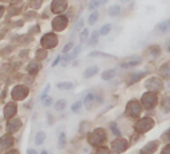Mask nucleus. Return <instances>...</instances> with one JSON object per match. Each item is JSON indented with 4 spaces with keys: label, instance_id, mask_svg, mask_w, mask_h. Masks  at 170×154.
Returning a JSON list of instances; mask_svg holds the SVG:
<instances>
[{
    "label": "nucleus",
    "instance_id": "f257e3e1",
    "mask_svg": "<svg viewBox=\"0 0 170 154\" xmlns=\"http://www.w3.org/2000/svg\"><path fill=\"white\" fill-rule=\"evenodd\" d=\"M141 58H129V60H126V61H122L121 64H120V66L124 69H128V68H134V66H138L140 64H141Z\"/></svg>",
    "mask_w": 170,
    "mask_h": 154
},
{
    "label": "nucleus",
    "instance_id": "f03ea898",
    "mask_svg": "<svg viewBox=\"0 0 170 154\" xmlns=\"http://www.w3.org/2000/svg\"><path fill=\"white\" fill-rule=\"evenodd\" d=\"M100 72V68H98L97 65H92V66H88L85 71H84V77L85 79H90V77H93L94 75H97Z\"/></svg>",
    "mask_w": 170,
    "mask_h": 154
},
{
    "label": "nucleus",
    "instance_id": "7ed1b4c3",
    "mask_svg": "<svg viewBox=\"0 0 170 154\" xmlns=\"http://www.w3.org/2000/svg\"><path fill=\"white\" fill-rule=\"evenodd\" d=\"M113 77H116V69H106L101 73V79L104 81H110Z\"/></svg>",
    "mask_w": 170,
    "mask_h": 154
},
{
    "label": "nucleus",
    "instance_id": "20e7f679",
    "mask_svg": "<svg viewBox=\"0 0 170 154\" xmlns=\"http://www.w3.org/2000/svg\"><path fill=\"white\" fill-rule=\"evenodd\" d=\"M100 31H94L93 33L90 35V37H89V40H88V47H94V45L98 43V39H100Z\"/></svg>",
    "mask_w": 170,
    "mask_h": 154
},
{
    "label": "nucleus",
    "instance_id": "39448f33",
    "mask_svg": "<svg viewBox=\"0 0 170 154\" xmlns=\"http://www.w3.org/2000/svg\"><path fill=\"white\" fill-rule=\"evenodd\" d=\"M56 88L60 90H72L75 88L73 82H69V81H63V82H57L56 84Z\"/></svg>",
    "mask_w": 170,
    "mask_h": 154
},
{
    "label": "nucleus",
    "instance_id": "423d86ee",
    "mask_svg": "<svg viewBox=\"0 0 170 154\" xmlns=\"http://www.w3.org/2000/svg\"><path fill=\"white\" fill-rule=\"evenodd\" d=\"M121 12V7L118 5V4H114V5H112V7L108 8V15L110 17H117Z\"/></svg>",
    "mask_w": 170,
    "mask_h": 154
},
{
    "label": "nucleus",
    "instance_id": "0eeeda50",
    "mask_svg": "<svg viewBox=\"0 0 170 154\" xmlns=\"http://www.w3.org/2000/svg\"><path fill=\"white\" fill-rule=\"evenodd\" d=\"M156 29L161 33H166V32L170 31V25H169V21H162V23H158V25L156 27Z\"/></svg>",
    "mask_w": 170,
    "mask_h": 154
},
{
    "label": "nucleus",
    "instance_id": "6e6552de",
    "mask_svg": "<svg viewBox=\"0 0 170 154\" xmlns=\"http://www.w3.org/2000/svg\"><path fill=\"white\" fill-rule=\"evenodd\" d=\"M79 40H80V44H84V43H88V40H89V29H88V28H84L83 31L80 32V36H79Z\"/></svg>",
    "mask_w": 170,
    "mask_h": 154
},
{
    "label": "nucleus",
    "instance_id": "1a4fd4ad",
    "mask_svg": "<svg viewBox=\"0 0 170 154\" xmlns=\"http://www.w3.org/2000/svg\"><path fill=\"white\" fill-rule=\"evenodd\" d=\"M81 109H83V101H76V102H73L72 105H70V110H72V113H75V114L81 113Z\"/></svg>",
    "mask_w": 170,
    "mask_h": 154
},
{
    "label": "nucleus",
    "instance_id": "9d476101",
    "mask_svg": "<svg viewBox=\"0 0 170 154\" xmlns=\"http://www.w3.org/2000/svg\"><path fill=\"white\" fill-rule=\"evenodd\" d=\"M98 19H100V14H98L97 11H93V12L90 14L89 19H88V24H89V25H94L96 23H97Z\"/></svg>",
    "mask_w": 170,
    "mask_h": 154
},
{
    "label": "nucleus",
    "instance_id": "9b49d317",
    "mask_svg": "<svg viewBox=\"0 0 170 154\" xmlns=\"http://www.w3.org/2000/svg\"><path fill=\"white\" fill-rule=\"evenodd\" d=\"M45 138H47V133H45V132H39L35 137V144L36 145H43Z\"/></svg>",
    "mask_w": 170,
    "mask_h": 154
},
{
    "label": "nucleus",
    "instance_id": "f8f14e48",
    "mask_svg": "<svg viewBox=\"0 0 170 154\" xmlns=\"http://www.w3.org/2000/svg\"><path fill=\"white\" fill-rule=\"evenodd\" d=\"M112 28H113V25L109 24V23L104 24L102 27L100 28V35H101V36H106V35H109V33H110V31H112Z\"/></svg>",
    "mask_w": 170,
    "mask_h": 154
},
{
    "label": "nucleus",
    "instance_id": "ddd939ff",
    "mask_svg": "<svg viewBox=\"0 0 170 154\" xmlns=\"http://www.w3.org/2000/svg\"><path fill=\"white\" fill-rule=\"evenodd\" d=\"M66 106V100H59L55 102V110L56 112H63Z\"/></svg>",
    "mask_w": 170,
    "mask_h": 154
},
{
    "label": "nucleus",
    "instance_id": "4468645a",
    "mask_svg": "<svg viewBox=\"0 0 170 154\" xmlns=\"http://www.w3.org/2000/svg\"><path fill=\"white\" fill-rule=\"evenodd\" d=\"M100 5H102L101 4V0H90L89 4H88V9L89 11H97V8L100 7Z\"/></svg>",
    "mask_w": 170,
    "mask_h": 154
},
{
    "label": "nucleus",
    "instance_id": "2eb2a0df",
    "mask_svg": "<svg viewBox=\"0 0 170 154\" xmlns=\"http://www.w3.org/2000/svg\"><path fill=\"white\" fill-rule=\"evenodd\" d=\"M65 145H66V136H65V133H60L59 142H57V147H59V149H64Z\"/></svg>",
    "mask_w": 170,
    "mask_h": 154
},
{
    "label": "nucleus",
    "instance_id": "dca6fc26",
    "mask_svg": "<svg viewBox=\"0 0 170 154\" xmlns=\"http://www.w3.org/2000/svg\"><path fill=\"white\" fill-rule=\"evenodd\" d=\"M89 57H112V55H109V53H104V52H100V51H93L90 52Z\"/></svg>",
    "mask_w": 170,
    "mask_h": 154
},
{
    "label": "nucleus",
    "instance_id": "f3484780",
    "mask_svg": "<svg viewBox=\"0 0 170 154\" xmlns=\"http://www.w3.org/2000/svg\"><path fill=\"white\" fill-rule=\"evenodd\" d=\"M81 51H83V47H81V44H80V45H76V47L72 49V52L69 53L70 57H72L73 60H75V58H77V57H79V55H80V52H81Z\"/></svg>",
    "mask_w": 170,
    "mask_h": 154
},
{
    "label": "nucleus",
    "instance_id": "a211bd4d",
    "mask_svg": "<svg viewBox=\"0 0 170 154\" xmlns=\"http://www.w3.org/2000/svg\"><path fill=\"white\" fill-rule=\"evenodd\" d=\"M83 29H84V17H80V19L76 21L75 31H83Z\"/></svg>",
    "mask_w": 170,
    "mask_h": 154
},
{
    "label": "nucleus",
    "instance_id": "6ab92c4d",
    "mask_svg": "<svg viewBox=\"0 0 170 154\" xmlns=\"http://www.w3.org/2000/svg\"><path fill=\"white\" fill-rule=\"evenodd\" d=\"M73 48H75V44H73L72 41H69V43H68V44H66L65 47L63 48L61 53H63V55H66V53H69V51H72Z\"/></svg>",
    "mask_w": 170,
    "mask_h": 154
},
{
    "label": "nucleus",
    "instance_id": "aec40b11",
    "mask_svg": "<svg viewBox=\"0 0 170 154\" xmlns=\"http://www.w3.org/2000/svg\"><path fill=\"white\" fill-rule=\"evenodd\" d=\"M72 60H73V58L70 57L69 53H66V56H64L63 60H61V66H63V68H64V66H66V65L69 64V62L72 61Z\"/></svg>",
    "mask_w": 170,
    "mask_h": 154
},
{
    "label": "nucleus",
    "instance_id": "412c9836",
    "mask_svg": "<svg viewBox=\"0 0 170 154\" xmlns=\"http://www.w3.org/2000/svg\"><path fill=\"white\" fill-rule=\"evenodd\" d=\"M41 102H43V106H45V108H48V106L53 105V98H52V97H47V98H44V100H43Z\"/></svg>",
    "mask_w": 170,
    "mask_h": 154
},
{
    "label": "nucleus",
    "instance_id": "4be33fe9",
    "mask_svg": "<svg viewBox=\"0 0 170 154\" xmlns=\"http://www.w3.org/2000/svg\"><path fill=\"white\" fill-rule=\"evenodd\" d=\"M49 90H51V85H49V84H48V85L45 86V89L43 90V93H41V101H43V100H44V98H47V96H48Z\"/></svg>",
    "mask_w": 170,
    "mask_h": 154
},
{
    "label": "nucleus",
    "instance_id": "5701e85b",
    "mask_svg": "<svg viewBox=\"0 0 170 154\" xmlns=\"http://www.w3.org/2000/svg\"><path fill=\"white\" fill-rule=\"evenodd\" d=\"M61 60H63V57H61V56H57V57L55 58V61L52 62V66H53V68H55V66L59 64V62H61Z\"/></svg>",
    "mask_w": 170,
    "mask_h": 154
},
{
    "label": "nucleus",
    "instance_id": "b1692460",
    "mask_svg": "<svg viewBox=\"0 0 170 154\" xmlns=\"http://www.w3.org/2000/svg\"><path fill=\"white\" fill-rule=\"evenodd\" d=\"M47 117H48V125H53V121H52V116H51V113H47Z\"/></svg>",
    "mask_w": 170,
    "mask_h": 154
},
{
    "label": "nucleus",
    "instance_id": "393cba45",
    "mask_svg": "<svg viewBox=\"0 0 170 154\" xmlns=\"http://www.w3.org/2000/svg\"><path fill=\"white\" fill-rule=\"evenodd\" d=\"M27 154H37V153H36V150H33V149H28Z\"/></svg>",
    "mask_w": 170,
    "mask_h": 154
},
{
    "label": "nucleus",
    "instance_id": "a878e982",
    "mask_svg": "<svg viewBox=\"0 0 170 154\" xmlns=\"http://www.w3.org/2000/svg\"><path fill=\"white\" fill-rule=\"evenodd\" d=\"M108 1H109V0H101V4H102V5H104V4H106Z\"/></svg>",
    "mask_w": 170,
    "mask_h": 154
},
{
    "label": "nucleus",
    "instance_id": "bb28decb",
    "mask_svg": "<svg viewBox=\"0 0 170 154\" xmlns=\"http://www.w3.org/2000/svg\"><path fill=\"white\" fill-rule=\"evenodd\" d=\"M41 154H48V151H47V150H43V153Z\"/></svg>",
    "mask_w": 170,
    "mask_h": 154
},
{
    "label": "nucleus",
    "instance_id": "cd10ccee",
    "mask_svg": "<svg viewBox=\"0 0 170 154\" xmlns=\"http://www.w3.org/2000/svg\"><path fill=\"white\" fill-rule=\"evenodd\" d=\"M121 1H124V3H128L129 0H121Z\"/></svg>",
    "mask_w": 170,
    "mask_h": 154
},
{
    "label": "nucleus",
    "instance_id": "c85d7f7f",
    "mask_svg": "<svg viewBox=\"0 0 170 154\" xmlns=\"http://www.w3.org/2000/svg\"><path fill=\"white\" fill-rule=\"evenodd\" d=\"M167 51H169V52H170V45H169V47H167Z\"/></svg>",
    "mask_w": 170,
    "mask_h": 154
},
{
    "label": "nucleus",
    "instance_id": "c756f323",
    "mask_svg": "<svg viewBox=\"0 0 170 154\" xmlns=\"http://www.w3.org/2000/svg\"><path fill=\"white\" fill-rule=\"evenodd\" d=\"M167 21H169V25H170V19H169V20H167Z\"/></svg>",
    "mask_w": 170,
    "mask_h": 154
}]
</instances>
